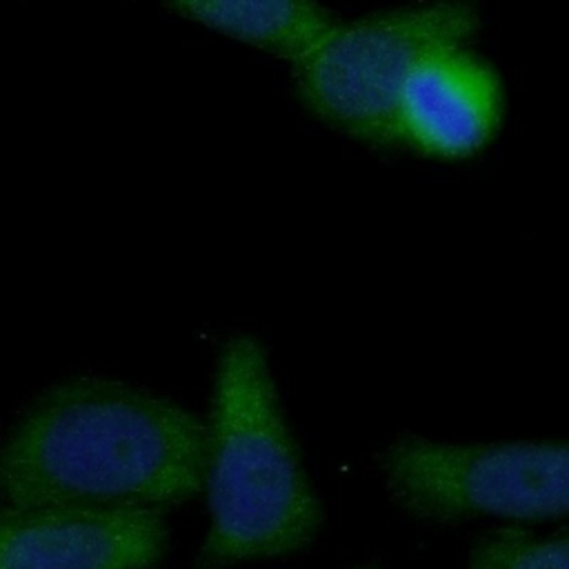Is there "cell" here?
I'll use <instances>...</instances> for the list:
<instances>
[{
	"label": "cell",
	"mask_w": 569,
	"mask_h": 569,
	"mask_svg": "<svg viewBox=\"0 0 569 569\" xmlns=\"http://www.w3.org/2000/svg\"><path fill=\"white\" fill-rule=\"evenodd\" d=\"M469 569H569V529H493L476 542Z\"/></svg>",
	"instance_id": "obj_8"
},
{
	"label": "cell",
	"mask_w": 569,
	"mask_h": 569,
	"mask_svg": "<svg viewBox=\"0 0 569 569\" xmlns=\"http://www.w3.org/2000/svg\"><path fill=\"white\" fill-rule=\"evenodd\" d=\"M169 9L293 64L340 22L325 7L302 0H178Z\"/></svg>",
	"instance_id": "obj_7"
},
{
	"label": "cell",
	"mask_w": 569,
	"mask_h": 569,
	"mask_svg": "<svg viewBox=\"0 0 569 569\" xmlns=\"http://www.w3.org/2000/svg\"><path fill=\"white\" fill-rule=\"evenodd\" d=\"M164 538L151 509L0 507V569H144L162 556Z\"/></svg>",
	"instance_id": "obj_5"
},
{
	"label": "cell",
	"mask_w": 569,
	"mask_h": 569,
	"mask_svg": "<svg viewBox=\"0 0 569 569\" xmlns=\"http://www.w3.org/2000/svg\"><path fill=\"white\" fill-rule=\"evenodd\" d=\"M500 82L465 44L429 53L411 71L393 116V142L436 158H467L493 136Z\"/></svg>",
	"instance_id": "obj_6"
},
{
	"label": "cell",
	"mask_w": 569,
	"mask_h": 569,
	"mask_svg": "<svg viewBox=\"0 0 569 569\" xmlns=\"http://www.w3.org/2000/svg\"><path fill=\"white\" fill-rule=\"evenodd\" d=\"M204 487L211 527L200 567L289 553L318 531V498L280 411L264 351L247 336L227 342L220 356Z\"/></svg>",
	"instance_id": "obj_2"
},
{
	"label": "cell",
	"mask_w": 569,
	"mask_h": 569,
	"mask_svg": "<svg viewBox=\"0 0 569 569\" xmlns=\"http://www.w3.org/2000/svg\"><path fill=\"white\" fill-rule=\"evenodd\" d=\"M478 13L433 2L338 22L296 64L298 96L325 122L369 142H393V116L411 71L442 47L465 44Z\"/></svg>",
	"instance_id": "obj_4"
},
{
	"label": "cell",
	"mask_w": 569,
	"mask_h": 569,
	"mask_svg": "<svg viewBox=\"0 0 569 569\" xmlns=\"http://www.w3.org/2000/svg\"><path fill=\"white\" fill-rule=\"evenodd\" d=\"M393 500L429 522L569 518V440L438 442L407 436L380 456Z\"/></svg>",
	"instance_id": "obj_3"
},
{
	"label": "cell",
	"mask_w": 569,
	"mask_h": 569,
	"mask_svg": "<svg viewBox=\"0 0 569 569\" xmlns=\"http://www.w3.org/2000/svg\"><path fill=\"white\" fill-rule=\"evenodd\" d=\"M207 425L144 389L82 378L42 396L0 445L4 505L158 511L204 487Z\"/></svg>",
	"instance_id": "obj_1"
}]
</instances>
